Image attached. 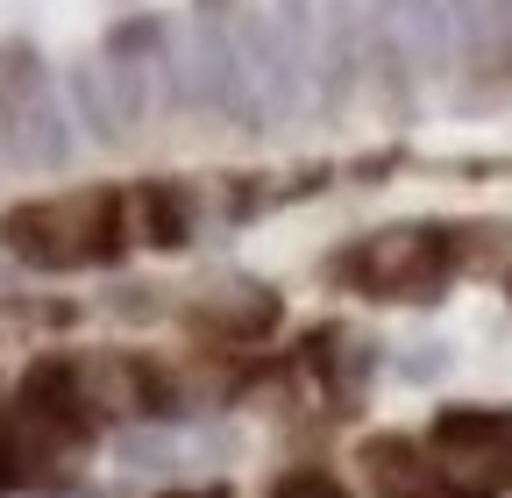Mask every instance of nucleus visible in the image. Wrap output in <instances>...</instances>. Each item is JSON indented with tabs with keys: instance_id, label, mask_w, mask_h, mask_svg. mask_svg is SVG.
Listing matches in <instances>:
<instances>
[{
	"instance_id": "20e7f679",
	"label": "nucleus",
	"mask_w": 512,
	"mask_h": 498,
	"mask_svg": "<svg viewBox=\"0 0 512 498\" xmlns=\"http://www.w3.org/2000/svg\"><path fill=\"white\" fill-rule=\"evenodd\" d=\"M363 477H370L377 498H441L427 442H406V434H370L363 442Z\"/></svg>"
},
{
	"instance_id": "0eeeda50",
	"label": "nucleus",
	"mask_w": 512,
	"mask_h": 498,
	"mask_svg": "<svg viewBox=\"0 0 512 498\" xmlns=\"http://www.w3.org/2000/svg\"><path fill=\"white\" fill-rule=\"evenodd\" d=\"M171 498H221V491H171Z\"/></svg>"
},
{
	"instance_id": "f03ea898",
	"label": "nucleus",
	"mask_w": 512,
	"mask_h": 498,
	"mask_svg": "<svg viewBox=\"0 0 512 498\" xmlns=\"http://www.w3.org/2000/svg\"><path fill=\"white\" fill-rule=\"evenodd\" d=\"M427 456H434L441 498H505V484H512V413L505 406L434 413Z\"/></svg>"
},
{
	"instance_id": "423d86ee",
	"label": "nucleus",
	"mask_w": 512,
	"mask_h": 498,
	"mask_svg": "<svg viewBox=\"0 0 512 498\" xmlns=\"http://www.w3.org/2000/svg\"><path fill=\"white\" fill-rule=\"evenodd\" d=\"M271 498H349L335 477H320V470H292V477H278V491Z\"/></svg>"
},
{
	"instance_id": "7ed1b4c3",
	"label": "nucleus",
	"mask_w": 512,
	"mask_h": 498,
	"mask_svg": "<svg viewBox=\"0 0 512 498\" xmlns=\"http://www.w3.org/2000/svg\"><path fill=\"white\" fill-rule=\"evenodd\" d=\"M342 271L377 299H434L441 278L456 271V235L448 228H384L349 249Z\"/></svg>"
},
{
	"instance_id": "f257e3e1",
	"label": "nucleus",
	"mask_w": 512,
	"mask_h": 498,
	"mask_svg": "<svg viewBox=\"0 0 512 498\" xmlns=\"http://www.w3.org/2000/svg\"><path fill=\"white\" fill-rule=\"evenodd\" d=\"M128 235V200L93 185V193H57V200H29L0 214V249L36 271H86V264H114Z\"/></svg>"
},
{
	"instance_id": "39448f33",
	"label": "nucleus",
	"mask_w": 512,
	"mask_h": 498,
	"mask_svg": "<svg viewBox=\"0 0 512 498\" xmlns=\"http://www.w3.org/2000/svg\"><path fill=\"white\" fill-rule=\"evenodd\" d=\"M128 235H136V242H157V249H178V242L192 235L185 193H178V185H136V193H128Z\"/></svg>"
}]
</instances>
